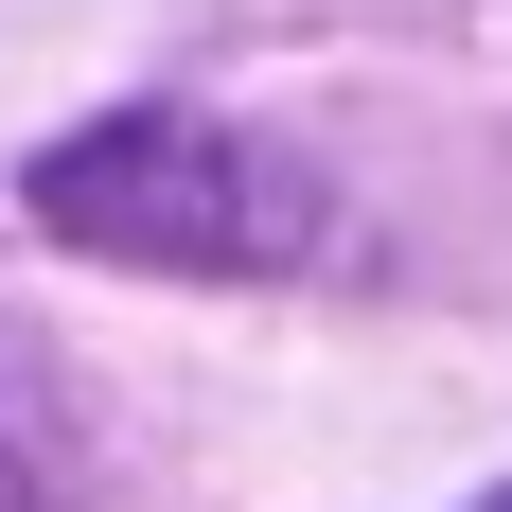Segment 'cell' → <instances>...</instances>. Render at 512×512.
<instances>
[{"label": "cell", "mask_w": 512, "mask_h": 512, "mask_svg": "<svg viewBox=\"0 0 512 512\" xmlns=\"http://www.w3.org/2000/svg\"><path fill=\"white\" fill-rule=\"evenodd\" d=\"M36 212L71 248L106 265H177V283H265V265H318L336 195H318V159L248 142V124H195V106H124L89 142L36 159Z\"/></svg>", "instance_id": "6da1fadb"}, {"label": "cell", "mask_w": 512, "mask_h": 512, "mask_svg": "<svg viewBox=\"0 0 512 512\" xmlns=\"http://www.w3.org/2000/svg\"><path fill=\"white\" fill-rule=\"evenodd\" d=\"M0 512H89V407L18 318H0Z\"/></svg>", "instance_id": "7a4b0ae2"}, {"label": "cell", "mask_w": 512, "mask_h": 512, "mask_svg": "<svg viewBox=\"0 0 512 512\" xmlns=\"http://www.w3.org/2000/svg\"><path fill=\"white\" fill-rule=\"evenodd\" d=\"M477 512H512V495H477Z\"/></svg>", "instance_id": "3957f363"}]
</instances>
